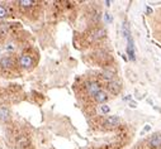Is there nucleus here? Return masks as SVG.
Segmentation results:
<instances>
[{
	"label": "nucleus",
	"mask_w": 161,
	"mask_h": 149,
	"mask_svg": "<svg viewBox=\"0 0 161 149\" xmlns=\"http://www.w3.org/2000/svg\"><path fill=\"white\" fill-rule=\"evenodd\" d=\"M104 34H105V31L104 29H97L95 32L93 33V39L95 40V39H99V38H102V37H104Z\"/></svg>",
	"instance_id": "obj_9"
},
{
	"label": "nucleus",
	"mask_w": 161,
	"mask_h": 149,
	"mask_svg": "<svg viewBox=\"0 0 161 149\" xmlns=\"http://www.w3.org/2000/svg\"><path fill=\"white\" fill-rule=\"evenodd\" d=\"M119 118L118 116H108L105 119V121H104V124L105 125H108V126H115V125H118L119 124Z\"/></svg>",
	"instance_id": "obj_4"
},
{
	"label": "nucleus",
	"mask_w": 161,
	"mask_h": 149,
	"mask_svg": "<svg viewBox=\"0 0 161 149\" xmlns=\"http://www.w3.org/2000/svg\"><path fill=\"white\" fill-rule=\"evenodd\" d=\"M103 78L112 81V80L114 78V73H113V72H111V71H104V72H103Z\"/></svg>",
	"instance_id": "obj_11"
},
{
	"label": "nucleus",
	"mask_w": 161,
	"mask_h": 149,
	"mask_svg": "<svg viewBox=\"0 0 161 149\" xmlns=\"http://www.w3.org/2000/svg\"><path fill=\"white\" fill-rule=\"evenodd\" d=\"M127 40H128V46H127L128 57H129L131 61H135V60H136V56H135V44H133V39H132V37L129 35V37L127 38Z\"/></svg>",
	"instance_id": "obj_2"
},
{
	"label": "nucleus",
	"mask_w": 161,
	"mask_h": 149,
	"mask_svg": "<svg viewBox=\"0 0 161 149\" xmlns=\"http://www.w3.org/2000/svg\"><path fill=\"white\" fill-rule=\"evenodd\" d=\"M147 130H150V125H146V128H145V131H147Z\"/></svg>",
	"instance_id": "obj_17"
},
{
	"label": "nucleus",
	"mask_w": 161,
	"mask_h": 149,
	"mask_svg": "<svg viewBox=\"0 0 161 149\" xmlns=\"http://www.w3.org/2000/svg\"><path fill=\"white\" fill-rule=\"evenodd\" d=\"M7 48H8V49H13V48H14V46H13V44H9Z\"/></svg>",
	"instance_id": "obj_16"
},
{
	"label": "nucleus",
	"mask_w": 161,
	"mask_h": 149,
	"mask_svg": "<svg viewBox=\"0 0 161 149\" xmlns=\"http://www.w3.org/2000/svg\"><path fill=\"white\" fill-rule=\"evenodd\" d=\"M108 89H109L111 92H113V93H118V92L120 91V86H119V84L114 82V81H111V82L108 84Z\"/></svg>",
	"instance_id": "obj_6"
},
{
	"label": "nucleus",
	"mask_w": 161,
	"mask_h": 149,
	"mask_svg": "<svg viewBox=\"0 0 161 149\" xmlns=\"http://www.w3.org/2000/svg\"><path fill=\"white\" fill-rule=\"evenodd\" d=\"M8 15V11H7V8L4 5H0V19H3Z\"/></svg>",
	"instance_id": "obj_13"
},
{
	"label": "nucleus",
	"mask_w": 161,
	"mask_h": 149,
	"mask_svg": "<svg viewBox=\"0 0 161 149\" xmlns=\"http://www.w3.org/2000/svg\"><path fill=\"white\" fill-rule=\"evenodd\" d=\"M8 116H9V111H8L7 109H3V107H0V119H2V120H5Z\"/></svg>",
	"instance_id": "obj_12"
},
{
	"label": "nucleus",
	"mask_w": 161,
	"mask_h": 149,
	"mask_svg": "<svg viewBox=\"0 0 161 149\" xmlns=\"http://www.w3.org/2000/svg\"><path fill=\"white\" fill-rule=\"evenodd\" d=\"M105 15V19H107V22H112V17L109 15V14H104Z\"/></svg>",
	"instance_id": "obj_15"
},
{
	"label": "nucleus",
	"mask_w": 161,
	"mask_h": 149,
	"mask_svg": "<svg viewBox=\"0 0 161 149\" xmlns=\"http://www.w3.org/2000/svg\"><path fill=\"white\" fill-rule=\"evenodd\" d=\"M86 90H88L89 95H91V96H95L99 91H102L100 90V85L98 82H89L88 86H86Z\"/></svg>",
	"instance_id": "obj_3"
},
{
	"label": "nucleus",
	"mask_w": 161,
	"mask_h": 149,
	"mask_svg": "<svg viewBox=\"0 0 161 149\" xmlns=\"http://www.w3.org/2000/svg\"><path fill=\"white\" fill-rule=\"evenodd\" d=\"M150 145L151 147H160L161 145V137L160 135H156V137H154L151 140H150Z\"/></svg>",
	"instance_id": "obj_8"
},
{
	"label": "nucleus",
	"mask_w": 161,
	"mask_h": 149,
	"mask_svg": "<svg viewBox=\"0 0 161 149\" xmlns=\"http://www.w3.org/2000/svg\"><path fill=\"white\" fill-rule=\"evenodd\" d=\"M19 64L23 67V68H31V67L34 64V61H33V58H32L31 56L23 55V56H20V58H19Z\"/></svg>",
	"instance_id": "obj_1"
},
{
	"label": "nucleus",
	"mask_w": 161,
	"mask_h": 149,
	"mask_svg": "<svg viewBox=\"0 0 161 149\" xmlns=\"http://www.w3.org/2000/svg\"><path fill=\"white\" fill-rule=\"evenodd\" d=\"M100 111H102L103 114H108V113L111 111V109H109L108 105H102V106H100Z\"/></svg>",
	"instance_id": "obj_14"
},
{
	"label": "nucleus",
	"mask_w": 161,
	"mask_h": 149,
	"mask_svg": "<svg viewBox=\"0 0 161 149\" xmlns=\"http://www.w3.org/2000/svg\"><path fill=\"white\" fill-rule=\"evenodd\" d=\"M94 97H95V100H97L99 104H103V102H105L107 100H108V96H107V93H105L104 91H99Z\"/></svg>",
	"instance_id": "obj_5"
},
{
	"label": "nucleus",
	"mask_w": 161,
	"mask_h": 149,
	"mask_svg": "<svg viewBox=\"0 0 161 149\" xmlns=\"http://www.w3.org/2000/svg\"><path fill=\"white\" fill-rule=\"evenodd\" d=\"M34 4V2H32V0H20L19 2V5L23 6V8H29Z\"/></svg>",
	"instance_id": "obj_10"
},
{
	"label": "nucleus",
	"mask_w": 161,
	"mask_h": 149,
	"mask_svg": "<svg viewBox=\"0 0 161 149\" xmlns=\"http://www.w3.org/2000/svg\"><path fill=\"white\" fill-rule=\"evenodd\" d=\"M0 64H2V67H4V68H10V67L14 64V63H13V61H11L10 58L5 57V58L0 60Z\"/></svg>",
	"instance_id": "obj_7"
}]
</instances>
